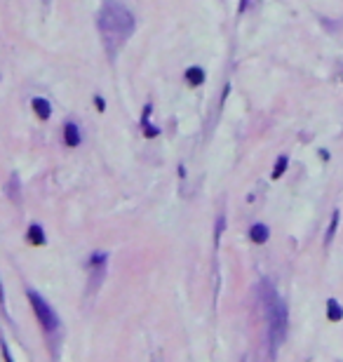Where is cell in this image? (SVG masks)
<instances>
[{"instance_id":"obj_6","label":"cell","mask_w":343,"mask_h":362,"mask_svg":"<svg viewBox=\"0 0 343 362\" xmlns=\"http://www.w3.org/2000/svg\"><path fill=\"white\" fill-rule=\"evenodd\" d=\"M327 317L332 320V322H339V320H343V308L341 303L336 299H329L327 301Z\"/></svg>"},{"instance_id":"obj_7","label":"cell","mask_w":343,"mask_h":362,"mask_svg":"<svg viewBox=\"0 0 343 362\" xmlns=\"http://www.w3.org/2000/svg\"><path fill=\"white\" fill-rule=\"evenodd\" d=\"M63 134H66V144H68V146H78V144H80V132H78V127L73 125V122H66V127H63Z\"/></svg>"},{"instance_id":"obj_14","label":"cell","mask_w":343,"mask_h":362,"mask_svg":"<svg viewBox=\"0 0 343 362\" xmlns=\"http://www.w3.org/2000/svg\"><path fill=\"white\" fill-rule=\"evenodd\" d=\"M97 109L104 111V99H101V97H97Z\"/></svg>"},{"instance_id":"obj_11","label":"cell","mask_w":343,"mask_h":362,"mask_svg":"<svg viewBox=\"0 0 343 362\" xmlns=\"http://www.w3.org/2000/svg\"><path fill=\"white\" fill-rule=\"evenodd\" d=\"M287 163H289L287 155H280V158H278V163H275V170H273V179H280L282 174H285V170H287Z\"/></svg>"},{"instance_id":"obj_9","label":"cell","mask_w":343,"mask_h":362,"mask_svg":"<svg viewBox=\"0 0 343 362\" xmlns=\"http://www.w3.org/2000/svg\"><path fill=\"white\" fill-rule=\"evenodd\" d=\"M339 219H341V212H339V209H334V214H332V224H329V228H327V236H325V242L327 244L334 240L336 228H339Z\"/></svg>"},{"instance_id":"obj_8","label":"cell","mask_w":343,"mask_h":362,"mask_svg":"<svg viewBox=\"0 0 343 362\" xmlns=\"http://www.w3.org/2000/svg\"><path fill=\"white\" fill-rule=\"evenodd\" d=\"M186 80H188L190 85H202V80H205V71H202L200 66H193V68L186 71Z\"/></svg>"},{"instance_id":"obj_3","label":"cell","mask_w":343,"mask_h":362,"mask_svg":"<svg viewBox=\"0 0 343 362\" xmlns=\"http://www.w3.org/2000/svg\"><path fill=\"white\" fill-rule=\"evenodd\" d=\"M28 301H31V306H33V310H36L38 322L45 327L47 332H55L57 327H59V320H57L55 310L50 308V303H47L40 294H36L33 290H28Z\"/></svg>"},{"instance_id":"obj_1","label":"cell","mask_w":343,"mask_h":362,"mask_svg":"<svg viewBox=\"0 0 343 362\" xmlns=\"http://www.w3.org/2000/svg\"><path fill=\"white\" fill-rule=\"evenodd\" d=\"M97 21H99V33L104 38L106 52L115 57L127 38L134 33V14L117 0H104Z\"/></svg>"},{"instance_id":"obj_13","label":"cell","mask_w":343,"mask_h":362,"mask_svg":"<svg viewBox=\"0 0 343 362\" xmlns=\"http://www.w3.org/2000/svg\"><path fill=\"white\" fill-rule=\"evenodd\" d=\"M247 7H249V0H240V12H244Z\"/></svg>"},{"instance_id":"obj_10","label":"cell","mask_w":343,"mask_h":362,"mask_svg":"<svg viewBox=\"0 0 343 362\" xmlns=\"http://www.w3.org/2000/svg\"><path fill=\"white\" fill-rule=\"evenodd\" d=\"M28 240L33 244H45V233H43V228L33 224V226L28 228Z\"/></svg>"},{"instance_id":"obj_5","label":"cell","mask_w":343,"mask_h":362,"mask_svg":"<svg viewBox=\"0 0 343 362\" xmlns=\"http://www.w3.org/2000/svg\"><path fill=\"white\" fill-rule=\"evenodd\" d=\"M33 111H36L38 118H43V120L52 116V106H50V101L43 99V97H36V99H33Z\"/></svg>"},{"instance_id":"obj_12","label":"cell","mask_w":343,"mask_h":362,"mask_svg":"<svg viewBox=\"0 0 343 362\" xmlns=\"http://www.w3.org/2000/svg\"><path fill=\"white\" fill-rule=\"evenodd\" d=\"M90 263L92 266H104V263H106V254H94L90 259Z\"/></svg>"},{"instance_id":"obj_2","label":"cell","mask_w":343,"mask_h":362,"mask_svg":"<svg viewBox=\"0 0 343 362\" xmlns=\"http://www.w3.org/2000/svg\"><path fill=\"white\" fill-rule=\"evenodd\" d=\"M261 299H263V306H266V315H268L271 353H275L278 346L285 341V334H287V306L278 297V292L273 290L271 282H263L261 285Z\"/></svg>"},{"instance_id":"obj_4","label":"cell","mask_w":343,"mask_h":362,"mask_svg":"<svg viewBox=\"0 0 343 362\" xmlns=\"http://www.w3.org/2000/svg\"><path fill=\"white\" fill-rule=\"evenodd\" d=\"M268 236H271V231H268V226H263V224H254L252 231H249V238L256 244H263L268 240Z\"/></svg>"}]
</instances>
